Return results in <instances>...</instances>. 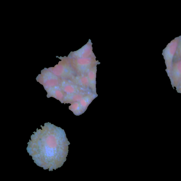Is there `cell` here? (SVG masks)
<instances>
[{"label": "cell", "instance_id": "cell-1", "mask_svg": "<svg viewBox=\"0 0 181 181\" xmlns=\"http://www.w3.org/2000/svg\"><path fill=\"white\" fill-rule=\"evenodd\" d=\"M31 135L27 150L34 162L50 171L63 166L68 153L70 142L64 130L48 122Z\"/></svg>", "mask_w": 181, "mask_h": 181}, {"label": "cell", "instance_id": "cell-3", "mask_svg": "<svg viewBox=\"0 0 181 181\" xmlns=\"http://www.w3.org/2000/svg\"><path fill=\"white\" fill-rule=\"evenodd\" d=\"M81 81L82 84L84 85H85V86H86L89 83L88 80L87 79L86 77H84V78H82L81 79Z\"/></svg>", "mask_w": 181, "mask_h": 181}, {"label": "cell", "instance_id": "cell-4", "mask_svg": "<svg viewBox=\"0 0 181 181\" xmlns=\"http://www.w3.org/2000/svg\"><path fill=\"white\" fill-rule=\"evenodd\" d=\"M95 78L94 74L92 73H90L89 75V78L91 80H94Z\"/></svg>", "mask_w": 181, "mask_h": 181}, {"label": "cell", "instance_id": "cell-2", "mask_svg": "<svg viewBox=\"0 0 181 181\" xmlns=\"http://www.w3.org/2000/svg\"><path fill=\"white\" fill-rule=\"evenodd\" d=\"M79 104L81 109H86L88 104V102L86 98H83L79 102Z\"/></svg>", "mask_w": 181, "mask_h": 181}, {"label": "cell", "instance_id": "cell-5", "mask_svg": "<svg viewBox=\"0 0 181 181\" xmlns=\"http://www.w3.org/2000/svg\"><path fill=\"white\" fill-rule=\"evenodd\" d=\"M180 89L181 90V83H180Z\"/></svg>", "mask_w": 181, "mask_h": 181}]
</instances>
